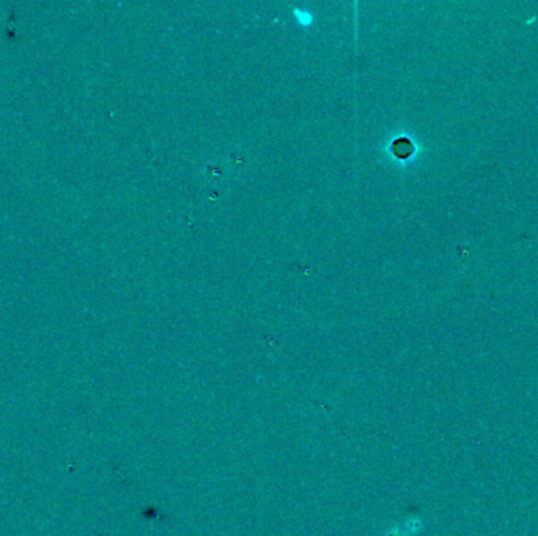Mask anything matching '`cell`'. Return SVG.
Here are the masks:
<instances>
[{"label":"cell","instance_id":"obj_1","mask_svg":"<svg viewBox=\"0 0 538 536\" xmlns=\"http://www.w3.org/2000/svg\"><path fill=\"white\" fill-rule=\"evenodd\" d=\"M392 150L398 158H408L412 153V144L406 139H400L397 141H394Z\"/></svg>","mask_w":538,"mask_h":536}]
</instances>
